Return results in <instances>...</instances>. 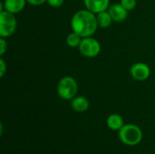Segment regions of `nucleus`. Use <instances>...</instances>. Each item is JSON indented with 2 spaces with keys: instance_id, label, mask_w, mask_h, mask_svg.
Segmentation results:
<instances>
[{
  "instance_id": "11",
  "label": "nucleus",
  "mask_w": 155,
  "mask_h": 154,
  "mask_svg": "<svg viewBox=\"0 0 155 154\" xmlns=\"http://www.w3.org/2000/svg\"><path fill=\"white\" fill-rule=\"evenodd\" d=\"M106 125L112 131H119L124 125V118L118 113H112L106 119Z\"/></svg>"
},
{
  "instance_id": "5",
  "label": "nucleus",
  "mask_w": 155,
  "mask_h": 154,
  "mask_svg": "<svg viewBox=\"0 0 155 154\" xmlns=\"http://www.w3.org/2000/svg\"><path fill=\"white\" fill-rule=\"evenodd\" d=\"M79 52L85 57L94 58L96 57L101 52V44L95 38L89 36L84 37L78 46Z\"/></svg>"
},
{
  "instance_id": "15",
  "label": "nucleus",
  "mask_w": 155,
  "mask_h": 154,
  "mask_svg": "<svg viewBox=\"0 0 155 154\" xmlns=\"http://www.w3.org/2000/svg\"><path fill=\"white\" fill-rule=\"evenodd\" d=\"M6 50H7V42L5 41V38L1 37L0 38V55H1V57L5 54Z\"/></svg>"
},
{
  "instance_id": "16",
  "label": "nucleus",
  "mask_w": 155,
  "mask_h": 154,
  "mask_svg": "<svg viewBox=\"0 0 155 154\" xmlns=\"http://www.w3.org/2000/svg\"><path fill=\"white\" fill-rule=\"evenodd\" d=\"M65 0H46V3L52 7H60L64 5Z\"/></svg>"
},
{
  "instance_id": "10",
  "label": "nucleus",
  "mask_w": 155,
  "mask_h": 154,
  "mask_svg": "<svg viewBox=\"0 0 155 154\" xmlns=\"http://www.w3.org/2000/svg\"><path fill=\"white\" fill-rule=\"evenodd\" d=\"M90 103L84 96H75L71 100V107L76 113H84L89 109Z\"/></svg>"
},
{
  "instance_id": "2",
  "label": "nucleus",
  "mask_w": 155,
  "mask_h": 154,
  "mask_svg": "<svg viewBox=\"0 0 155 154\" xmlns=\"http://www.w3.org/2000/svg\"><path fill=\"white\" fill-rule=\"evenodd\" d=\"M118 135L120 141L127 146H136L143 140V132L141 128L135 124H124L119 131Z\"/></svg>"
},
{
  "instance_id": "9",
  "label": "nucleus",
  "mask_w": 155,
  "mask_h": 154,
  "mask_svg": "<svg viewBox=\"0 0 155 154\" xmlns=\"http://www.w3.org/2000/svg\"><path fill=\"white\" fill-rule=\"evenodd\" d=\"M108 12L110 13L114 22L117 23L124 22L127 18L129 13V11H127L121 4H114L110 5L108 8Z\"/></svg>"
},
{
  "instance_id": "3",
  "label": "nucleus",
  "mask_w": 155,
  "mask_h": 154,
  "mask_svg": "<svg viewBox=\"0 0 155 154\" xmlns=\"http://www.w3.org/2000/svg\"><path fill=\"white\" fill-rule=\"evenodd\" d=\"M58 96L66 101H71L78 93V84L72 76H64L60 79L56 87Z\"/></svg>"
},
{
  "instance_id": "13",
  "label": "nucleus",
  "mask_w": 155,
  "mask_h": 154,
  "mask_svg": "<svg viewBox=\"0 0 155 154\" xmlns=\"http://www.w3.org/2000/svg\"><path fill=\"white\" fill-rule=\"evenodd\" d=\"M83 37L78 34L77 33L72 31L67 36H66V44H68L69 47H72V48H78L81 41H82Z\"/></svg>"
},
{
  "instance_id": "12",
  "label": "nucleus",
  "mask_w": 155,
  "mask_h": 154,
  "mask_svg": "<svg viewBox=\"0 0 155 154\" xmlns=\"http://www.w3.org/2000/svg\"><path fill=\"white\" fill-rule=\"evenodd\" d=\"M96 19H97L98 26L101 28H108L114 22L108 10H105V11L96 14Z\"/></svg>"
},
{
  "instance_id": "18",
  "label": "nucleus",
  "mask_w": 155,
  "mask_h": 154,
  "mask_svg": "<svg viewBox=\"0 0 155 154\" xmlns=\"http://www.w3.org/2000/svg\"><path fill=\"white\" fill-rule=\"evenodd\" d=\"M26 2L32 5H42L46 3V0H26Z\"/></svg>"
},
{
  "instance_id": "7",
  "label": "nucleus",
  "mask_w": 155,
  "mask_h": 154,
  "mask_svg": "<svg viewBox=\"0 0 155 154\" xmlns=\"http://www.w3.org/2000/svg\"><path fill=\"white\" fill-rule=\"evenodd\" d=\"M84 5L87 10L96 15L108 10L110 6V0H84Z\"/></svg>"
},
{
  "instance_id": "17",
  "label": "nucleus",
  "mask_w": 155,
  "mask_h": 154,
  "mask_svg": "<svg viewBox=\"0 0 155 154\" xmlns=\"http://www.w3.org/2000/svg\"><path fill=\"white\" fill-rule=\"evenodd\" d=\"M6 70H7L6 64H5V60L3 58H1L0 59V77H3L5 74Z\"/></svg>"
},
{
  "instance_id": "8",
  "label": "nucleus",
  "mask_w": 155,
  "mask_h": 154,
  "mask_svg": "<svg viewBox=\"0 0 155 154\" xmlns=\"http://www.w3.org/2000/svg\"><path fill=\"white\" fill-rule=\"evenodd\" d=\"M26 3V0H4L1 4V10H5L15 15L20 13L25 8Z\"/></svg>"
},
{
  "instance_id": "4",
  "label": "nucleus",
  "mask_w": 155,
  "mask_h": 154,
  "mask_svg": "<svg viewBox=\"0 0 155 154\" xmlns=\"http://www.w3.org/2000/svg\"><path fill=\"white\" fill-rule=\"evenodd\" d=\"M17 20L14 14L5 10L0 11V36L8 38L13 35L16 30Z\"/></svg>"
},
{
  "instance_id": "1",
  "label": "nucleus",
  "mask_w": 155,
  "mask_h": 154,
  "mask_svg": "<svg viewBox=\"0 0 155 154\" xmlns=\"http://www.w3.org/2000/svg\"><path fill=\"white\" fill-rule=\"evenodd\" d=\"M71 27L83 38L93 36L99 27L96 15L86 8L81 9L74 14L71 19Z\"/></svg>"
},
{
  "instance_id": "6",
  "label": "nucleus",
  "mask_w": 155,
  "mask_h": 154,
  "mask_svg": "<svg viewBox=\"0 0 155 154\" xmlns=\"http://www.w3.org/2000/svg\"><path fill=\"white\" fill-rule=\"evenodd\" d=\"M130 74L134 80L143 82L150 77L151 69L149 65L145 63H142V62L136 63L132 65L130 69Z\"/></svg>"
},
{
  "instance_id": "14",
  "label": "nucleus",
  "mask_w": 155,
  "mask_h": 154,
  "mask_svg": "<svg viewBox=\"0 0 155 154\" xmlns=\"http://www.w3.org/2000/svg\"><path fill=\"white\" fill-rule=\"evenodd\" d=\"M120 4L127 10V11H133L135 9L137 5V0H120Z\"/></svg>"
}]
</instances>
